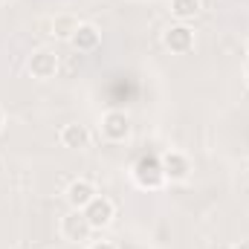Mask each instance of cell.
<instances>
[{
  "label": "cell",
  "instance_id": "6da1fadb",
  "mask_svg": "<svg viewBox=\"0 0 249 249\" xmlns=\"http://www.w3.org/2000/svg\"><path fill=\"white\" fill-rule=\"evenodd\" d=\"M133 183H136L139 188H145V191H157V188H162V183H165L162 160L154 157V154L142 157V160L133 165Z\"/></svg>",
  "mask_w": 249,
  "mask_h": 249
},
{
  "label": "cell",
  "instance_id": "7a4b0ae2",
  "mask_svg": "<svg viewBox=\"0 0 249 249\" xmlns=\"http://www.w3.org/2000/svg\"><path fill=\"white\" fill-rule=\"evenodd\" d=\"M81 212H84V217H87V223H90L93 229H105V226H110V220H113V214H116V206H113L110 197L96 194Z\"/></svg>",
  "mask_w": 249,
  "mask_h": 249
},
{
  "label": "cell",
  "instance_id": "3957f363",
  "mask_svg": "<svg viewBox=\"0 0 249 249\" xmlns=\"http://www.w3.org/2000/svg\"><path fill=\"white\" fill-rule=\"evenodd\" d=\"M26 70H29L32 78L47 81V78H53V75L58 72V55H55L53 50H35V53L29 55V61H26Z\"/></svg>",
  "mask_w": 249,
  "mask_h": 249
},
{
  "label": "cell",
  "instance_id": "277c9868",
  "mask_svg": "<svg viewBox=\"0 0 249 249\" xmlns=\"http://www.w3.org/2000/svg\"><path fill=\"white\" fill-rule=\"evenodd\" d=\"M90 232H93V226L87 223L84 212L72 209L67 217H61V235H64V241H70V244H81V241H87V238H90Z\"/></svg>",
  "mask_w": 249,
  "mask_h": 249
},
{
  "label": "cell",
  "instance_id": "5b68a950",
  "mask_svg": "<svg viewBox=\"0 0 249 249\" xmlns=\"http://www.w3.org/2000/svg\"><path fill=\"white\" fill-rule=\"evenodd\" d=\"M130 133V119L124 116L122 110H107L102 116V136L107 142H124Z\"/></svg>",
  "mask_w": 249,
  "mask_h": 249
},
{
  "label": "cell",
  "instance_id": "8992f818",
  "mask_svg": "<svg viewBox=\"0 0 249 249\" xmlns=\"http://www.w3.org/2000/svg\"><path fill=\"white\" fill-rule=\"evenodd\" d=\"M64 194H67L70 209H78V212H81V209H84V206H87V203L99 194V191H96V186H93L90 180H72V183L67 186V191H64Z\"/></svg>",
  "mask_w": 249,
  "mask_h": 249
},
{
  "label": "cell",
  "instance_id": "52a82bcc",
  "mask_svg": "<svg viewBox=\"0 0 249 249\" xmlns=\"http://www.w3.org/2000/svg\"><path fill=\"white\" fill-rule=\"evenodd\" d=\"M165 47H168L171 53H177V55H186V53H191V47H194V32L188 29L186 23L171 26V29L165 32Z\"/></svg>",
  "mask_w": 249,
  "mask_h": 249
},
{
  "label": "cell",
  "instance_id": "ba28073f",
  "mask_svg": "<svg viewBox=\"0 0 249 249\" xmlns=\"http://www.w3.org/2000/svg\"><path fill=\"white\" fill-rule=\"evenodd\" d=\"M162 171H165V180H186L188 174H191V162H188L186 154L168 151L162 157Z\"/></svg>",
  "mask_w": 249,
  "mask_h": 249
},
{
  "label": "cell",
  "instance_id": "9c48e42d",
  "mask_svg": "<svg viewBox=\"0 0 249 249\" xmlns=\"http://www.w3.org/2000/svg\"><path fill=\"white\" fill-rule=\"evenodd\" d=\"M78 53H93V50H99V44H102V32L93 26V23H78V29H75V35H72V41H70Z\"/></svg>",
  "mask_w": 249,
  "mask_h": 249
},
{
  "label": "cell",
  "instance_id": "30bf717a",
  "mask_svg": "<svg viewBox=\"0 0 249 249\" xmlns=\"http://www.w3.org/2000/svg\"><path fill=\"white\" fill-rule=\"evenodd\" d=\"M61 145L64 148H72V151L87 148V145H90V130H87L84 124H78V122L64 124L61 127Z\"/></svg>",
  "mask_w": 249,
  "mask_h": 249
},
{
  "label": "cell",
  "instance_id": "8fae6325",
  "mask_svg": "<svg viewBox=\"0 0 249 249\" xmlns=\"http://www.w3.org/2000/svg\"><path fill=\"white\" fill-rule=\"evenodd\" d=\"M75 29H78V20H75L72 15H58V18L53 20V35H55L58 41H72Z\"/></svg>",
  "mask_w": 249,
  "mask_h": 249
},
{
  "label": "cell",
  "instance_id": "7c38bea8",
  "mask_svg": "<svg viewBox=\"0 0 249 249\" xmlns=\"http://www.w3.org/2000/svg\"><path fill=\"white\" fill-rule=\"evenodd\" d=\"M200 12V0H171V15L177 20H191Z\"/></svg>",
  "mask_w": 249,
  "mask_h": 249
},
{
  "label": "cell",
  "instance_id": "4fadbf2b",
  "mask_svg": "<svg viewBox=\"0 0 249 249\" xmlns=\"http://www.w3.org/2000/svg\"><path fill=\"white\" fill-rule=\"evenodd\" d=\"M90 249H113V247H110V244H93Z\"/></svg>",
  "mask_w": 249,
  "mask_h": 249
},
{
  "label": "cell",
  "instance_id": "5bb4252c",
  "mask_svg": "<svg viewBox=\"0 0 249 249\" xmlns=\"http://www.w3.org/2000/svg\"><path fill=\"white\" fill-rule=\"evenodd\" d=\"M232 249H249V241H241V244H235Z\"/></svg>",
  "mask_w": 249,
  "mask_h": 249
},
{
  "label": "cell",
  "instance_id": "9a60e30c",
  "mask_svg": "<svg viewBox=\"0 0 249 249\" xmlns=\"http://www.w3.org/2000/svg\"><path fill=\"white\" fill-rule=\"evenodd\" d=\"M244 75H247V84H249V61H247V67H244Z\"/></svg>",
  "mask_w": 249,
  "mask_h": 249
},
{
  "label": "cell",
  "instance_id": "2e32d148",
  "mask_svg": "<svg viewBox=\"0 0 249 249\" xmlns=\"http://www.w3.org/2000/svg\"><path fill=\"white\" fill-rule=\"evenodd\" d=\"M0 127H3V110H0Z\"/></svg>",
  "mask_w": 249,
  "mask_h": 249
},
{
  "label": "cell",
  "instance_id": "e0dca14e",
  "mask_svg": "<svg viewBox=\"0 0 249 249\" xmlns=\"http://www.w3.org/2000/svg\"><path fill=\"white\" fill-rule=\"evenodd\" d=\"M247 55H249V41H247Z\"/></svg>",
  "mask_w": 249,
  "mask_h": 249
},
{
  "label": "cell",
  "instance_id": "ac0fdd59",
  "mask_svg": "<svg viewBox=\"0 0 249 249\" xmlns=\"http://www.w3.org/2000/svg\"><path fill=\"white\" fill-rule=\"evenodd\" d=\"M0 3H9V0H0Z\"/></svg>",
  "mask_w": 249,
  "mask_h": 249
}]
</instances>
